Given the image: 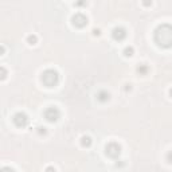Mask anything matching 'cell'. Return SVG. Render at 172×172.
Instances as JSON below:
<instances>
[{
  "label": "cell",
  "mask_w": 172,
  "mask_h": 172,
  "mask_svg": "<svg viewBox=\"0 0 172 172\" xmlns=\"http://www.w3.org/2000/svg\"><path fill=\"white\" fill-rule=\"evenodd\" d=\"M58 116H59V113L55 108H50L46 110V118L49 120V121H55V120L58 118Z\"/></svg>",
  "instance_id": "obj_3"
},
{
  "label": "cell",
  "mask_w": 172,
  "mask_h": 172,
  "mask_svg": "<svg viewBox=\"0 0 172 172\" xmlns=\"http://www.w3.org/2000/svg\"><path fill=\"white\" fill-rule=\"evenodd\" d=\"M132 51H133V50H132V49H126L125 50V55H132Z\"/></svg>",
  "instance_id": "obj_8"
},
{
  "label": "cell",
  "mask_w": 172,
  "mask_h": 172,
  "mask_svg": "<svg viewBox=\"0 0 172 172\" xmlns=\"http://www.w3.org/2000/svg\"><path fill=\"white\" fill-rule=\"evenodd\" d=\"M171 96H172V89H171Z\"/></svg>",
  "instance_id": "obj_10"
},
{
  "label": "cell",
  "mask_w": 172,
  "mask_h": 172,
  "mask_svg": "<svg viewBox=\"0 0 172 172\" xmlns=\"http://www.w3.org/2000/svg\"><path fill=\"white\" fill-rule=\"evenodd\" d=\"M14 121H15V124H16L18 126H24L27 124V121H28V120H27V117L24 116V114L18 113L16 116L14 117Z\"/></svg>",
  "instance_id": "obj_4"
},
{
  "label": "cell",
  "mask_w": 172,
  "mask_h": 172,
  "mask_svg": "<svg viewBox=\"0 0 172 172\" xmlns=\"http://www.w3.org/2000/svg\"><path fill=\"white\" fill-rule=\"evenodd\" d=\"M42 79H43L44 83H47V85H53V83H55V82H57V79H58V75H57L55 71L49 70V71H46V73L43 74Z\"/></svg>",
  "instance_id": "obj_2"
},
{
  "label": "cell",
  "mask_w": 172,
  "mask_h": 172,
  "mask_svg": "<svg viewBox=\"0 0 172 172\" xmlns=\"http://www.w3.org/2000/svg\"><path fill=\"white\" fill-rule=\"evenodd\" d=\"M156 35H160L161 38L157 39L159 44L161 46H171L172 44V27L163 26L156 31Z\"/></svg>",
  "instance_id": "obj_1"
},
{
  "label": "cell",
  "mask_w": 172,
  "mask_h": 172,
  "mask_svg": "<svg viewBox=\"0 0 172 172\" xmlns=\"http://www.w3.org/2000/svg\"><path fill=\"white\" fill-rule=\"evenodd\" d=\"M73 22H74V24L82 27V26H85V24H86V18H85L83 15L78 14L77 16H74V18H73Z\"/></svg>",
  "instance_id": "obj_5"
},
{
  "label": "cell",
  "mask_w": 172,
  "mask_h": 172,
  "mask_svg": "<svg viewBox=\"0 0 172 172\" xmlns=\"http://www.w3.org/2000/svg\"><path fill=\"white\" fill-rule=\"evenodd\" d=\"M35 41H36V38H35V36H28V42H30V43H31V44H34V43H35Z\"/></svg>",
  "instance_id": "obj_7"
},
{
  "label": "cell",
  "mask_w": 172,
  "mask_h": 172,
  "mask_svg": "<svg viewBox=\"0 0 172 172\" xmlns=\"http://www.w3.org/2000/svg\"><path fill=\"white\" fill-rule=\"evenodd\" d=\"M125 35H126V34H125V31H124L123 28H116V30L113 31V36H114L116 39H118V41L124 39V38H125Z\"/></svg>",
  "instance_id": "obj_6"
},
{
  "label": "cell",
  "mask_w": 172,
  "mask_h": 172,
  "mask_svg": "<svg viewBox=\"0 0 172 172\" xmlns=\"http://www.w3.org/2000/svg\"><path fill=\"white\" fill-rule=\"evenodd\" d=\"M144 4H145V6H149V0H145V1H144Z\"/></svg>",
  "instance_id": "obj_9"
}]
</instances>
